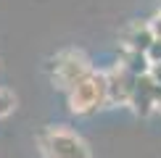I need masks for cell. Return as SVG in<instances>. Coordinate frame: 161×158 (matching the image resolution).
I'll list each match as a JSON object with an SVG mask.
<instances>
[{
  "instance_id": "obj_3",
  "label": "cell",
  "mask_w": 161,
  "mask_h": 158,
  "mask_svg": "<svg viewBox=\"0 0 161 158\" xmlns=\"http://www.w3.org/2000/svg\"><path fill=\"white\" fill-rule=\"evenodd\" d=\"M90 74V61L79 50H64L50 61V76L53 84L69 92L82 76Z\"/></svg>"
},
{
  "instance_id": "obj_6",
  "label": "cell",
  "mask_w": 161,
  "mask_h": 158,
  "mask_svg": "<svg viewBox=\"0 0 161 158\" xmlns=\"http://www.w3.org/2000/svg\"><path fill=\"white\" fill-rule=\"evenodd\" d=\"M122 66L130 71L132 76H145V74H148V69H151L148 58H145L143 53H135V50H127V55H124Z\"/></svg>"
},
{
  "instance_id": "obj_11",
  "label": "cell",
  "mask_w": 161,
  "mask_h": 158,
  "mask_svg": "<svg viewBox=\"0 0 161 158\" xmlns=\"http://www.w3.org/2000/svg\"><path fill=\"white\" fill-rule=\"evenodd\" d=\"M156 108H158V111H161V95H158V97H156Z\"/></svg>"
},
{
  "instance_id": "obj_4",
  "label": "cell",
  "mask_w": 161,
  "mask_h": 158,
  "mask_svg": "<svg viewBox=\"0 0 161 158\" xmlns=\"http://www.w3.org/2000/svg\"><path fill=\"white\" fill-rule=\"evenodd\" d=\"M135 79L124 66H116L111 74H106V84H108V100L114 103H130L132 90H135Z\"/></svg>"
},
{
  "instance_id": "obj_5",
  "label": "cell",
  "mask_w": 161,
  "mask_h": 158,
  "mask_svg": "<svg viewBox=\"0 0 161 158\" xmlns=\"http://www.w3.org/2000/svg\"><path fill=\"white\" fill-rule=\"evenodd\" d=\"M153 40H156V37L151 34V29H148V26H140V24H135V26H132V29L124 34L127 48H130V50H135V53H143V55H145V50L151 48V42H153Z\"/></svg>"
},
{
  "instance_id": "obj_7",
  "label": "cell",
  "mask_w": 161,
  "mask_h": 158,
  "mask_svg": "<svg viewBox=\"0 0 161 158\" xmlns=\"http://www.w3.org/2000/svg\"><path fill=\"white\" fill-rule=\"evenodd\" d=\"M13 108H16V95L8 87H0V118H5Z\"/></svg>"
},
{
  "instance_id": "obj_8",
  "label": "cell",
  "mask_w": 161,
  "mask_h": 158,
  "mask_svg": "<svg viewBox=\"0 0 161 158\" xmlns=\"http://www.w3.org/2000/svg\"><path fill=\"white\" fill-rule=\"evenodd\" d=\"M145 58H148V63H161V40L151 42V48L145 50Z\"/></svg>"
},
{
  "instance_id": "obj_10",
  "label": "cell",
  "mask_w": 161,
  "mask_h": 158,
  "mask_svg": "<svg viewBox=\"0 0 161 158\" xmlns=\"http://www.w3.org/2000/svg\"><path fill=\"white\" fill-rule=\"evenodd\" d=\"M148 29H151V34L156 37V40H161V13H158V16H153V21L148 24Z\"/></svg>"
},
{
  "instance_id": "obj_9",
  "label": "cell",
  "mask_w": 161,
  "mask_h": 158,
  "mask_svg": "<svg viewBox=\"0 0 161 158\" xmlns=\"http://www.w3.org/2000/svg\"><path fill=\"white\" fill-rule=\"evenodd\" d=\"M148 76H151V82H153V84H158V87H161V63H151Z\"/></svg>"
},
{
  "instance_id": "obj_1",
  "label": "cell",
  "mask_w": 161,
  "mask_h": 158,
  "mask_svg": "<svg viewBox=\"0 0 161 158\" xmlns=\"http://www.w3.org/2000/svg\"><path fill=\"white\" fill-rule=\"evenodd\" d=\"M106 103H108V84L106 74L98 71H90L69 90V111L77 116H90Z\"/></svg>"
},
{
  "instance_id": "obj_2",
  "label": "cell",
  "mask_w": 161,
  "mask_h": 158,
  "mask_svg": "<svg viewBox=\"0 0 161 158\" xmlns=\"http://www.w3.org/2000/svg\"><path fill=\"white\" fill-rule=\"evenodd\" d=\"M40 153L45 158H92L87 142L66 127H48L37 137Z\"/></svg>"
}]
</instances>
